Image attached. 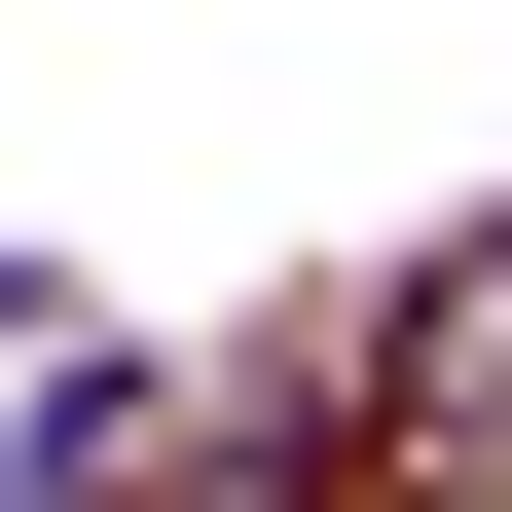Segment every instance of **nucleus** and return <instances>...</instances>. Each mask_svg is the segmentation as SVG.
Instances as JSON below:
<instances>
[{
  "instance_id": "f257e3e1",
  "label": "nucleus",
  "mask_w": 512,
  "mask_h": 512,
  "mask_svg": "<svg viewBox=\"0 0 512 512\" xmlns=\"http://www.w3.org/2000/svg\"><path fill=\"white\" fill-rule=\"evenodd\" d=\"M403 403H512V220H476V256L403 293Z\"/></svg>"
}]
</instances>
